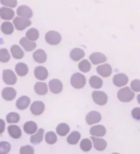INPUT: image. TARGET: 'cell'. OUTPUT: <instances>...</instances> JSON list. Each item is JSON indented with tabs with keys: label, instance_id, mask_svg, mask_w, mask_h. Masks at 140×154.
<instances>
[{
	"label": "cell",
	"instance_id": "cell-27",
	"mask_svg": "<svg viewBox=\"0 0 140 154\" xmlns=\"http://www.w3.org/2000/svg\"><path fill=\"white\" fill-rule=\"evenodd\" d=\"M44 130L42 128H40L38 131L37 133L31 136L30 138V141L31 143L34 145H37L40 143L43 140V135H44Z\"/></svg>",
	"mask_w": 140,
	"mask_h": 154
},
{
	"label": "cell",
	"instance_id": "cell-28",
	"mask_svg": "<svg viewBox=\"0 0 140 154\" xmlns=\"http://www.w3.org/2000/svg\"><path fill=\"white\" fill-rule=\"evenodd\" d=\"M15 71L19 76H24L28 72V67L25 63H19L16 65Z\"/></svg>",
	"mask_w": 140,
	"mask_h": 154
},
{
	"label": "cell",
	"instance_id": "cell-30",
	"mask_svg": "<svg viewBox=\"0 0 140 154\" xmlns=\"http://www.w3.org/2000/svg\"><path fill=\"white\" fill-rule=\"evenodd\" d=\"M40 36L39 32L35 28H31L26 33V37L27 40L34 42L37 40Z\"/></svg>",
	"mask_w": 140,
	"mask_h": 154
},
{
	"label": "cell",
	"instance_id": "cell-6",
	"mask_svg": "<svg viewBox=\"0 0 140 154\" xmlns=\"http://www.w3.org/2000/svg\"><path fill=\"white\" fill-rule=\"evenodd\" d=\"M3 79L5 83L12 85L16 83L17 77L12 70L5 69L3 72Z\"/></svg>",
	"mask_w": 140,
	"mask_h": 154
},
{
	"label": "cell",
	"instance_id": "cell-10",
	"mask_svg": "<svg viewBox=\"0 0 140 154\" xmlns=\"http://www.w3.org/2000/svg\"><path fill=\"white\" fill-rule=\"evenodd\" d=\"M49 87L52 93L59 94L63 90V84L59 79H53L49 82Z\"/></svg>",
	"mask_w": 140,
	"mask_h": 154
},
{
	"label": "cell",
	"instance_id": "cell-7",
	"mask_svg": "<svg viewBox=\"0 0 140 154\" xmlns=\"http://www.w3.org/2000/svg\"><path fill=\"white\" fill-rule=\"evenodd\" d=\"M16 13L19 17L24 19H29L33 17V11L31 8L25 5L18 7L17 8Z\"/></svg>",
	"mask_w": 140,
	"mask_h": 154
},
{
	"label": "cell",
	"instance_id": "cell-11",
	"mask_svg": "<svg viewBox=\"0 0 140 154\" xmlns=\"http://www.w3.org/2000/svg\"><path fill=\"white\" fill-rule=\"evenodd\" d=\"M45 108V104L42 101L37 100L35 101L31 104V113L34 115L38 116L42 114L44 112Z\"/></svg>",
	"mask_w": 140,
	"mask_h": 154
},
{
	"label": "cell",
	"instance_id": "cell-18",
	"mask_svg": "<svg viewBox=\"0 0 140 154\" xmlns=\"http://www.w3.org/2000/svg\"><path fill=\"white\" fill-rule=\"evenodd\" d=\"M33 57L35 61L38 63H43L45 62L47 58L46 52L42 49H38L37 50L34 52Z\"/></svg>",
	"mask_w": 140,
	"mask_h": 154
},
{
	"label": "cell",
	"instance_id": "cell-43",
	"mask_svg": "<svg viewBox=\"0 0 140 154\" xmlns=\"http://www.w3.org/2000/svg\"><path fill=\"white\" fill-rule=\"evenodd\" d=\"M133 118L136 120H140V108L139 107H136L132 109L131 112Z\"/></svg>",
	"mask_w": 140,
	"mask_h": 154
},
{
	"label": "cell",
	"instance_id": "cell-34",
	"mask_svg": "<svg viewBox=\"0 0 140 154\" xmlns=\"http://www.w3.org/2000/svg\"><path fill=\"white\" fill-rule=\"evenodd\" d=\"M6 119L7 122L9 124H16L19 121L20 116L16 112H10L7 115Z\"/></svg>",
	"mask_w": 140,
	"mask_h": 154
},
{
	"label": "cell",
	"instance_id": "cell-32",
	"mask_svg": "<svg viewBox=\"0 0 140 154\" xmlns=\"http://www.w3.org/2000/svg\"><path fill=\"white\" fill-rule=\"evenodd\" d=\"M70 131V127L65 123H61L56 127L57 133L61 136H65Z\"/></svg>",
	"mask_w": 140,
	"mask_h": 154
},
{
	"label": "cell",
	"instance_id": "cell-4",
	"mask_svg": "<svg viewBox=\"0 0 140 154\" xmlns=\"http://www.w3.org/2000/svg\"><path fill=\"white\" fill-rule=\"evenodd\" d=\"M92 97L94 102L99 105L103 106L108 102L107 95L103 91H94L92 93Z\"/></svg>",
	"mask_w": 140,
	"mask_h": 154
},
{
	"label": "cell",
	"instance_id": "cell-37",
	"mask_svg": "<svg viewBox=\"0 0 140 154\" xmlns=\"http://www.w3.org/2000/svg\"><path fill=\"white\" fill-rule=\"evenodd\" d=\"M80 147L82 150L84 152H88L92 148V143L90 140L88 138H85L82 140L80 144Z\"/></svg>",
	"mask_w": 140,
	"mask_h": 154
},
{
	"label": "cell",
	"instance_id": "cell-9",
	"mask_svg": "<svg viewBox=\"0 0 140 154\" xmlns=\"http://www.w3.org/2000/svg\"><path fill=\"white\" fill-rule=\"evenodd\" d=\"M129 79L125 74L120 73L115 75L113 78V83L117 87H122L127 84Z\"/></svg>",
	"mask_w": 140,
	"mask_h": 154
},
{
	"label": "cell",
	"instance_id": "cell-15",
	"mask_svg": "<svg viewBox=\"0 0 140 154\" xmlns=\"http://www.w3.org/2000/svg\"><path fill=\"white\" fill-rule=\"evenodd\" d=\"M2 96L5 100L10 101L16 97V91L14 88H4L2 90Z\"/></svg>",
	"mask_w": 140,
	"mask_h": 154
},
{
	"label": "cell",
	"instance_id": "cell-16",
	"mask_svg": "<svg viewBox=\"0 0 140 154\" xmlns=\"http://www.w3.org/2000/svg\"><path fill=\"white\" fill-rule=\"evenodd\" d=\"M14 11L12 9L6 7L0 8V17L4 20H10L14 17Z\"/></svg>",
	"mask_w": 140,
	"mask_h": 154
},
{
	"label": "cell",
	"instance_id": "cell-14",
	"mask_svg": "<svg viewBox=\"0 0 140 154\" xmlns=\"http://www.w3.org/2000/svg\"><path fill=\"white\" fill-rule=\"evenodd\" d=\"M34 73L36 78L40 81L46 79L48 76V70L45 67L42 66L36 67L34 69Z\"/></svg>",
	"mask_w": 140,
	"mask_h": 154
},
{
	"label": "cell",
	"instance_id": "cell-21",
	"mask_svg": "<svg viewBox=\"0 0 140 154\" xmlns=\"http://www.w3.org/2000/svg\"><path fill=\"white\" fill-rule=\"evenodd\" d=\"M30 103L31 99L28 96H21L17 100L16 106L19 109L23 110L28 107Z\"/></svg>",
	"mask_w": 140,
	"mask_h": 154
},
{
	"label": "cell",
	"instance_id": "cell-40",
	"mask_svg": "<svg viewBox=\"0 0 140 154\" xmlns=\"http://www.w3.org/2000/svg\"><path fill=\"white\" fill-rule=\"evenodd\" d=\"M20 154H34V149L30 145L21 147L19 150Z\"/></svg>",
	"mask_w": 140,
	"mask_h": 154
},
{
	"label": "cell",
	"instance_id": "cell-17",
	"mask_svg": "<svg viewBox=\"0 0 140 154\" xmlns=\"http://www.w3.org/2000/svg\"><path fill=\"white\" fill-rule=\"evenodd\" d=\"M91 139L92 140L94 143V148L96 150L98 151H103L107 147V142L103 139L94 137L93 136L91 137Z\"/></svg>",
	"mask_w": 140,
	"mask_h": 154
},
{
	"label": "cell",
	"instance_id": "cell-12",
	"mask_svg": "<svg viewBox=\"0 0 140 154\" xmlns=\"http://www.w3.org/2000/svg\"><path fill=\"white\" fill-rule=\"evenodd\" d=\"M97 72L103 77H108L112 73V69L109 64L101 65L97 67Z\"/></svg>",
	"mask_w": 140,
	"mask_h": 154
},
{
	"label": "cell",
	"instance_id": "cell-42",
	"mask_svg": "<svg viewBox=\"0 0 140 154\" xmlns=\"http://www.w3.org/2000/svg\"><path fill=\"white\" fill-rule=\"evenodd\" d=\"M131 88L134 92L140 91V81L139 79H134L131 83Z\"/></svg>",
	"mask_w": 140,
	"mask_h": 154
},
{
	"label": "cell",
	"instance_id": "cell-39",
	"mask_svg": "<svg viewBox=\"0 0 140 154\" xmlns=\"http://www.w3.org/2000/svg\"><path fill=\"white\" fill-rule=\"evenodd\" d=\"M11 149L10 144L7 142H0V154H7Z\"/></svg>",
	"mask_w": 140,
	"mask_h": 154
},
{
	"label": "cell",
	"instance_id": "cell-23",
	"mask_svg": "<svg viewBox=\"0 0 140 154\" xmlns=\"http://www.w3.org/2000/svg\"><path fill=\"white\" fill-rule=\"evenodd\" d=\"M85 53L82 49L75 48L73 49L70 53V57L72 60L77 62L84 57Z\"/></svg>",
	"mask_w": 140,
	"mask_h": 154
},
{
	"label": "cell",
	"instance_id": "cell-5",
	"mask_svg": "<svg viewBox=\"0 0 140 154\" xmlns=\"http://www.w3.org/2000/svg\"><path fill=\"white\" fill-rule=\"evenodd\" d=\"M13 23L17 30L23 31L31 25V22L28 19H24L21 17H16L13 20Z\"/></svg>",
	"mask_w": 140,
	"mask_h": 154
},
{
	"label": "cell",
	"instance_id": "cell-31",
	"mask_svg": "<svg viewBox=\"0 0 140 154\" xmlns=\"http://www.w3.org/2000/svg\"><path fill=\"white\" fill-rule=\"evenodd\" d=\"M80 134L79 132L78 131H73L69 135L67 138L68 143L70 145H76L78 144L80 139Z\"/></svg>",
	"mask_w": 140,
	"mask_h": 154
},
{
	"label": "cell",
	"instance_id": "cell-36",
	"mask_svg": "<svg viewBox=\"0 0 140 154\" xmlns=\"http://www.w3.org/2000/svg\"><path fill=\"white\" fill-rule=\"evenodd\" d=\"M45 140L48 144L52 145L56 143L57 137L54 131H49L45 134Z\"/></svg>",
	"mask_w": 140,
	"mask_h": 154
},
{
	"label": "cell",
	"instance_id": "cell-22",
	"mask_svg": "<svg viewBox=\"0 0 140 154\" xmlns=\"http://www.w3.org/2000/svg\"><path fill=\"white\" fill-rule=\"evenodd\" d=\"M19 44L27 52H31L36 47V44L35 42L30 41L26 38H22L19 41Z\"/></svg>",
	"mask_w": 140,
	"mask_h": 154
},
{
	"label": "cell",
	"instance_id": "cell-45",
	"mask_svg": "<svg viewBox=\"0 0 140 154\" xmlns=\"http://www.w3.org/2000/svg\"><path fill=\"white\" fill-rule=\"evenodd\" d=\"M112 154H120L119 153H118V152H113Z\"/></svg>",
	"mask_w": 140,
	"mask_h": 154
},
{
	"label": "cell",
	"instance_id": "cell-8",
	"mask_svg": "<svg viewBox=\"0 0 140 154\" xmlns=\"http://www.w3.org/2000/svg\"><path fill=\"white\" fill-rule=\"evenodd\" d=\"M101 120V115L97 111H91L86 116V121L89 125H93L100 122Z\"/></svg>",
	"mask_w": 140,
	"mask_h": 154
},
{
	"label": "cell",
	"instance_id": "cell-20",
	"mask_svg": "<svg viewBox=\"0 0 140 154\" xmlns=\"http://www.w3.org/2000/svg\"><path fill=\"white\" fill-rule=\"evenodd\" d=\"M106 129L103 125H96L91 128L90 134L97 137H103L106 135Z\"/></svg>",
	"mask_w": 140,
	"mask_h": 154
},
{
	"label": "cell",
	"instance_id": "cell-3",
	"mask_svg": "<svg viewBox=\"0 0 140 154\" xmlns=\"http://www.w3.org/2000/svg\"><path fill=\"white\" fill-rule=\"evenodd\" d=\"M45 40L47 43L51 45H56L61 41V36L58 32L49 31L45 35Z\"/></svg>",
	"mask_w": 140,
	"mask_h": 154
},
{
	"label": "cell",
	"instance_id": "cell-25",
	"mask_svg": "<svg viewBox=\"0 0 140 154\" xmlns=\"http://www.w3.org/2000/svg\"><path fill=\"white\" fill-rule=\"evenodd\" d=\"M24 131L27 134H33L37 131V125L34 122L28 121L24 125Z\"/></svg>",
	"mask_w": 140,
	"mask_h": 154
},
{
	"label": "cell",
	"instance_id": "cell-41",
	"mask_svg": "<svg viewBox=\"0 0 140 154\" xmlns=\"http://www.w3.org/2000/svg\"><path fill=\"white\" fill-rule=\"evenodd\" d=\"M1 3L4 6L14 8L16 6L17 2L16 0H1Z\"/></svg>",
	"mask_w": 140,
	"mask_h": 154
},
{
	"label": "cell",
	"instance_id": "cell-44",
	"mask_svg": "<svg viewBox=\"0 0 140 154\" xmlns=\"http://www.w3.org/2000/svg\"><path fill=\"white\" fill-rule=\"evenodd\" d=\"M5 129V123L4 120L0 119V134L3 133Z\"/></svg>",
	"mask_w": 140,
	"mask_h": 154
},
{
	"label": "cell",
	"instance_id": "cell-29",
	"mask_svg": "<svg viewBox=\"0 0 140 154\" xmlns=\"http://www.w3.org/2000/svg\"><path fill=\"white\" fill-rule=\"evenodd\" d=\"M89 84L92 88L95 89H99L101 88L103 86V80L98 76L94 75L90 77L89 79Z\"/></svg>",
	"mask_w": 140,
	"mask_h": 154
},
{
	"label": "cell",
	"instance_id": "cell-1",
	"mask_svg": "<svg viewBox=\"0 0 140 154\" xmlns=\"http://www.w3.org/2000/svg\"><path fill=\"white\" fill-rule=\"evenodd\" d=\"M134 94L130 88L125 87L118 92L117 97L122 102H130L134 98Z\"/></svg>",
	"mask_w": 140,
	"mask_h": 154
},
{
	"label": "cell",
	"instance_id": "cell-33",
	"mask_svg": "<svg viewBox=\"0 0 140 154\" xmlns=\"http://www.w3.org/2000/svg\"><path fill=\"white\" fill-rule=\"evenodd\" d=\"M1 29L2 32L6 35H10L14 31L13 24L10 22H4L2 23Z\"/></svg>",
	"mask_w": 140,
	"mask_h": 154
},
{
	"label": "cell",
	"instance_id": "cell-24",
	"mask_svg": "<svg viewBox=\"0 0 140 154\" xmlns=\"http://www.w3.org/2000/svg\"><path fill=\"white\" fill-rule=\"evenodd\" d=\"M34 91L39 95H44L48 92V87L44 82H37L34 86Z\"/></svg>",
	"mask_w": 140,
	"mask_h": 154
},
{
	"label": "cell",
	"instance_id": "cell-26",
	"mask_svg": "<svg viewBox=\"0 0 140 154\" xmlns=\"http://www.w3.org/2000/svg\"><path fill=\"white\" fill-rule=\"evenodd\" d=\"M10 52L13 57L15 59L19 60L24 56V52L17 45H14L10 48Z\"/></svg>",
	"mask_w": 140,
	"mask_h": 154
},
{
	"label": "cell",
	"instance_id": "cell-35",
	"mask_svg": "<svg viewBox=\"0 0 140 154\" xmlns=\"http://www.w3.org/2000/svg\"><path fill=\"white\" fill-rule=\"evenodd\" d=\"M78 67L80 71L84 73H87L89 72L91 68L90 62L87 60H83L78 64Z\"/></svg>",
	"mask_w": 140,
	"mask_h": 154
},
{
	"label": "cell",
	"instance_id": "cell-13",
	"mask_svg": "<svg viewBox=\"0 0 140 154\" xmlns=\"http://www.w3.org/2000/svg\"><path fill=\"white\" fill-rule=\"evenodd\" d=\"M89 58L92 64L98 65L107 61V57L100 52H94L90 55Z\"/></svg>",
	"mask_w": 140,
	"mask_h": 154
},
{
	"label": "cell",
	"instance_id": "cell-38",
	"mask_svg": "<svg viewBox=\"0 0 140 154\" xmlns=\"http://www.w3.org/2000/svg\"><path fill=\"white\" fill-rule=\"evenodd\" d=\"M10 55L7 49H0V62L2 63L7 62L10 60Z\"/></svg>",
	"mask_w": 140,
	"mask_h": 154
},
{
	"label": "cell",
	"instance_id": "cell-2",
	"mask_svg": "<svg viewBox=\"0 0 140 154\" xmlns=\"http://www.w3.org/2000/svg\"><path fill=\"white\" fill-rule=\"evenodd\" d=\"M70 83L73 88L76 89H80L86 85V77L81 73H75L71 76Z\"/></svg>",
	"mask_w": 140,
	"mask_h": 154
},
{
	"label": "cell",
	"instance_id": "cell-19",
	"mask_svg": "<svg viewBox=\"0 0 140 154\" xmlns=\"http://www.w3.org/2000/svg\"><path fill=\"white\" fill-rule=\"evenodd\" d=\"M7 131L10 137L14 139H19L22 136L21 128L16 125H10L7 128Z\"/></svg>",
	"mask_w": 140,
	"mask_h": 154
}]
</instances>
